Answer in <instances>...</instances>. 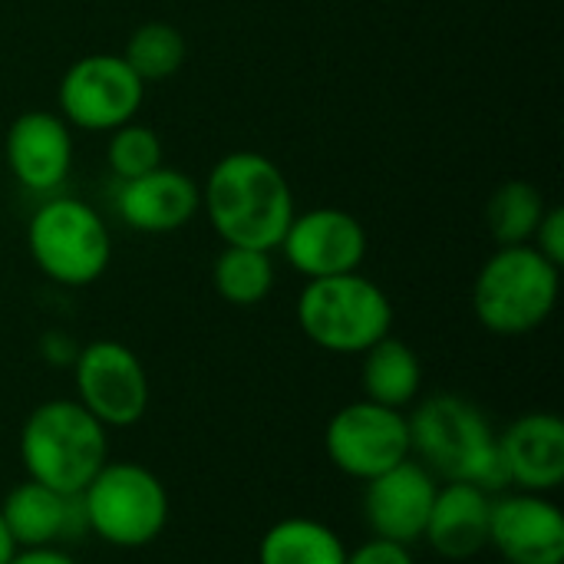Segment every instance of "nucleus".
<instances>
[{"label": "nucleus", "instance_id": "29", "mask_svg": "<svg viewBox=\"0 0 564 564\" xmlns=\"http://www.w3.org/2000/svg\"><path fill=\"white\" fill-rule=\"evenodd\" d=\"M20 549H17V542L10 539V532H7V525H3V516H0V564H10V558L17 555Z\"/></svg>", "mask_w": 564, "mask_h": 564}, {"label": "nucleus", "instance_id": "4", "mask_svg": "<svg viewBox=\"0 0 564 564\" xmlns=\"http://www.w3.org/2000/svg\"><path fill=\"white\" fill-rule=\"evenodd\" d=\"M562 288V268L542 258L532 245L499 248L476 274L473 311L476 321L499 337H522L539 330Z\"/></svg>", "mask_w": 564, "mask_h": 564}, {"label": "nucleus", "instance_id": "22", "mask_svg": "<svg viewBox=\"0 0 564 564\" xmlns=\"http://www.w3.org/2000/svg\"><path fill=\"white\" fill-rule=\"evenodd\" d=\"M212 281H215V291L228 304H235V307H254L274 288V261H271V251L225 245V251L215 258Z\"/></svg>", "mask_w": 564, "mask_h": 564}, {"label": "nucleus", "instance_id": "13", "mask_svg": "<svg viewBox=\"0 0 564 564\" xmlns=\"http://www.w3.org/2000/svg\"><path fill=\"white\" fill-rule=\"evenodd\" d=\"M436 489V476L413 459H403L400 466L370 479L364 492V516L373 539H387L397 545L420 542L426 532Z\"/></svg>", "mask_w": 564, "mask_h": 564}, {"label": "nucleus", "instance_id": "21", "mask_svg": "<svg viewBox=\"0 0 564 564\" xmlns=\"http://www.w3.org/2000/svg\"><path fill=\"white\" fill-rule=\"evenodd\" d=\"M545 195L539 192V185L525 182V178H512L502 182L489 202H486V228L496 238L499 248L509 245H532V235L545 215Z\"/></svg>", "mask_w": 564, "mask_h": 564}, {"label": "nucleus", "instance_id": "23", "mask_svg": "<svg viewBox=\"0 0 564 564\" xmlns=\"http://www.w3.org/2000/svg\"><path fill=\"white\" fill-rule=\"evenodd\" d=\"M122 59L132 66V73L142 83H162L169 76H175L185 63V36L178 33V26L152 20L132 30Z\"/></svg>", "mask_w": 564, "mask_h": 564}, {"label": "nucleus", "instance_id": "7", "mask_svg": "<svg viewBox=\"0 0 564 564\" xmlns=\"http://www.w3.org/2000/svg\"><path fill=\"white\" fill-rule=\"evenodd\" d=\"M26 248L33 264L63 288L99 281L112 261V235L106 221L86 202L69 195H56L33 212Z\"/></svg>", "mask_w": 564, "mask_h": 564}, {"label": "nucleus", "instance_id": "12", "mask_svg": "<svg viewBox=\"0 0 564 564\" xmlns=\"http://www.w3.org/2000/svg\"><path fill=\"white\" fill-rule=\"evenodd\" d=\"M489 545L506 564H562V509L539 492H512L492 499Z\"/></svg>", "mask_w": 564, "mask_h": 564}, {"label": "nucleus", "instance_id": "3", "mask_svg": "<svg viewBox=\"0 0 564 564\" xmlns=\"http://www.w3.org/2000/svg\"><path fill=\"white\" fill-rule=\"evenodd\" d=\"M20 459L26 479L79 499L93 476L109 463L106 426L76 400H46L20 430Z\"/></svg>", "mask_w": 564, "mask_h": 564}, {"label": "nucleus", "instance_id": "26", "mask_svg": "<svg viewBox=\"0 0 564 564\" xmlns=\"http://www.w3.org/2000/svg\"><path fill=\"white\" fill-rule=\"evenodd\" d=\"M344 564H416V562H413L410 545H397V542H387V539H370V542H364L360 549L347 552V562Z\"/></svg>", "mask_w": 564, "mask_h": 564}, {"label": "nucleus", "instance_id": "16", "mask_svg": "<svg viewBox=\"0 0 564 564\" xmlns=\"http://www.w3.org/2000/svg\"><path fill=\"white\" fill-rule=\"evenodd\" d=\"M116 208L129 228L145 235H165L178 231L195 218V212L202 208V188L192 175L159 165L139 178L119 182Z\"/></svg>", "mask_w": 564, "mask_h": 564}, {"label": "nucleus", "instance_id": "9", "mask_svg": "<svg viewBox=\"0 0 564 564\" xmlns=\"http://www.w3.org/2000/svg\"><path fill=\"white\" fill-rule=\"evenodd\" d=\"M324 449L344 476L370 482L413 456L406 413L373 400L347 403L330 416Z\"/></svg>", "mask_w": 564, "mask_h": 564}, {"label": "nucleus", "instance_id": "19", "mask_svg": "<svg viewBox=\"0 0 564 564\" xmlns=\"http://www.w3.org/2000/svg\"><path fill=\"white\" fill-rule=\"evenodd\" d=\"M360 380L367 400L390 410H406L423 387V367L413 347L397 337H383L370 350H364Z\"/></svg>", "mask_w": 564, "mask_h": 564}, {"label": "nucleus", "instance_id": "24", "mask_svg": "<svg viewBox=\"0 0 564 564\" xmlns=\"http://www.w3.org/2000/svg\"><path fill=\"white\" fill-rule=\"evenodd\" d=\"M106 159H109V169L119 182L139 178V175L162 165V139L149 126L126 122V126L109 132Z\"/></svg>", "mask_w": 564, "mask_h": 564}, {"label": "nucleus", "instance_id": "2", "mask_svg": "<svg viewBox=\"0 0 564 564\" xmlns=\"http://www.w3.org/2000/svg\"><path fill=\"white\" fill-rule=\"evenodd\" d=\"M410 453L446 482H473L496 492L506 482L496 449V430L489 416L466 397L436 393L423 400L410 416Z\"/></svg>", "mask_w": 564, "mask_h": 564}, {"label": "nucleus", "instance_id": "25", "mask_svg": "<svg viewBox=\"0 0 564 564\" xmlns=\"http://www.w3.org/2000/svg\"><path fill=\"white\" fill-rule=\"evenodd\" d=\"M532 248H535L542 258H549L555 268H562L564 264V208H558V205H549V208H545V215H542V221H539V228H535V235H532Z\"/></svg>", "mask_w": 564, "mask_h": 564}, {"label": "nucleus", "instance_id": "14", "mask_svg": "<svg viewBox=\"0 0 564 564\" xmlns=\"http://www.w3.org/2000/svg\"><path fill=\"white\" fill-rule=\"evenodd\" d=\"M7 169L26 192H56L73 169V132L46 109L20 112L7 129Z\"/></svg>", "mask_w": 564, "mask_h": 564}, {"label": "nucleus", "instance_id": "11", "mask_svg": "<svg viewBox=\"0 0 564 564\" xmlns=\"http://www.w3.org/2000/svg\"><path fill=\"white\" fill-rule=\"evenodd\" d=\"M278 248L307 281L334 278L360 271L367 258V231L344 208H311L291 218Z\"/></svg>", "mask_w": 564, "mask_h": 564}, {"label": "nucleus", "instance_id": "28", "mask_svg": "<svg viewBox=\"0 0 564 564\" xmlns=\"http://www.w3.org/2000/svg\"><path fill=\"white\" fill-rule=\"evenodd\" d=\"M40 350L46 354L50 364H73L76 354H79V350H73V344L63 334H46L43 344H40Z\"/></svg>", "mask_w": 564, "mask_h": 564}, {"label": "nucleus", "instance_id": "20", "mask_svg": "<svg viewBox=\"0 0 564 564\" xmlns=\"http://www.w3.org/2000/svg\"><path fill=\"white\" fill-rule=\"evenodd\" d=\"M347 549L334 529L317 519H281L258 545V564H344Z\"/></svg>", "mask_w": 564, "mask_h": 564}, {"label": "nucleus", "instance_id": "30", "mask_svg": "<svg viewBox=\"0 0 564 564\" xmlns=\"http://www.w3.org/2000/svg\"><path fill=\"white\" fill-rule=\"evenodd\" d=\"M502 564H506V562H502Z\"/></svg>", "mask_w": 564, "mask_h": 564}, {"label": "nucleus", "instance_id": "8", "mask_svg": "<svg viewBox=\"0 0 564 564\" xmlns=\"http://www.w3.org/2000/svg\"><path fill=\"white\" fill-rule=\"evenodd\" d=\"M59 116L86 132H112L142 106L145 83L116 53H89L59 79Z\"/></svg>", "mask_w": 564, "mask_h": 564}, {"label": "nucleus", "instance_id": "5", "mask_svg": "<svg viewBox=\"0 0 564 564\" xmlns=\"http://www.w3.org/2000/svg\"><path fill=\"white\" fill-rule=\"evenodd\" d=\"M297 324L327 354H364L390 337L393 304L387 291L360 271L314 278L297 297Z\"/></svg>", "mask_w": 564, "mask_h": 564}, {"label": "nucleus", "instance_id": "15", "mask_svg": "<svg viewBox=\"0 0 564 564\" xmlns=\"http://www.w3.org/2000/svg\"><path fill=\"white\" fill-rule=\"evenodd\" d=\"M499 466L519 492H552L564 482V423L555 413H525L496 433Z\"/></svg>", "mask_w": 564, "mask_h": 564}, {"label": "nucleus", "instance_id": "27", "mask_svg": "<svg viewBox=\"0 0 564 564\" xmlns=\"http://www.w3.org/2000/svg\"><path fill=\"white\" fill-rule=\"evenodd\" d=\"M10 564H79L73 555H66L63 549L50 545V549H20Z\"/></svg>", "mask_w": 564, "mask_h": 564}, {"label": "nucleus", "instance_id": "10", "mask_svg": "<svg viewBox=\"0 0 564 564\" xmlns=\"http://www.w3.org/2000/svg\"><path fill=\"white\" fill-rule=\"evenodd\" d=\"M76 403L106 430L132 426L149 410V373L135 350L119 340H93L73 360Z\"/></svg>", "mask_w": 564, "mask_h": 564}, {"label": "nucleus", "instance_id": "18", "mask_svg": "<svg viewBox=\"0 0 564 564\" xmlns=\"http://www.w3.org/2000/svg\"><path fill=\"white\" fill-rule=\"evenodd\" d=\"M79 499L59 496L33 479L13 486L0 506L3 525L17 549H50L59 539L73 532V522H83V512L76 516Z\"/></svg>", "mask_w": 564, "mask_h": 564}, {"label": "nucleus", "instance_id": "1", "mask_svg": "<svg viewBox=\"0 0 564 564\" xmlns=\"http://www.w3.org/2000/svg\"><path fill=\"white\" fill-rule=\"evenodd\" d=\"M202 208L225 245L274 251L297 215L284 172L261 152L221 155L205 185Z\"/></svg>", "mask_w": 564, "mask_h": 564}, {"label": "nucleus", "instance_id": "6", "mask_svg": "<svg viewBox=\"0 0 564 564\" xmlns=\"http://www.w3.org/2000/svg\"><path fill=\"white\" fill-rule=\"evenodd\" d=\"M83 525L112 549H145L169 525V492L139 463H106L79 492Z\"/></svg>", "mask_w": 564, "mask_h": 564}, {"label": "nucleus", "instance_id": "17", "mask_svg": "<svg viewBox=\"0 0 564 564\" xmlns=\"http://www.w3.org/2000/svg\"><path fill=\"white\" fill-rule=\"evenodd\" d=\"M492 492L473 482H446L436 489L423 539L449 562L476 558L489 545Z\"/></svg>", "mask_w": 564, "mask_h": 564}]
</instances>
